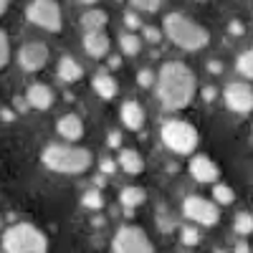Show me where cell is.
<instances>
[{
	"mask_svg": "<svg viewBox=\"0 0 253 253\" xmlns=\"http://www.w3.org/2000/svg\"><path fill=\"white\" fill-rule=\"evenodd\" d=\"M155 91H157V101L162 104V109L180 112L193 104L198 94V79L193 69L185 66L182 61H167L157 71Z\"/></svg>",
	"mask_w": 253,
	"mask_h": 253,
	"instance_id": "1",
	"label": "cell"
},
{
	"mask_svg": "<svg viewBox=\"0 0 253 253\" xmlns=\"http://www.w3.org/2000/svg\"><path fill=\"white\" fill-rule=\"evenodd\" d=\"M41 162L43 167H48L51 172H58V175H81L86 172L94 157L86 147H76V144H46L43 152H41Z\"/></svg>",
	"mask_w": 253,
	"mask_h": 253,
	"instance_id": "2",
	"label": "cell"
},
{
	"mask_svg": "<svg viewBox=\"0 0 253 253\" xmlns=\"http://www.w3.org/2000/svg\"><path fill=\"white\" fill-rule=\"evenodd\" d=\"M165 36L182 51H200L210 43V33L198 20L187 18L182 13L165 15Z\"/></svg>",
	"mask_w": 253,
	"mask_h": 253,
	"instance_id": "3",
	"label": "cell"
},
{
	"mask_svg": "<svg viewBox=\"0 0 253 253\" xmlns=\"http://www.w3.org/2000/svg\"><path fill=\"white\" fill-rule=\"evenodd\" d=\"M5 253H48V238L33 223H13L3 233Z\"/></svg>",
	"mask_w": 253,
	"mask_h": 253,
	"instance_id": "4",
	"label": "cell"
},
{
	"mask_svg": "<svg viewBox=\"0 0 253 253\" xmlns=\"http://www.w3.org/2000/svg\"><path fill=\"white\" fill-rule=\"evenodd\" d=\"M160 139L167 150H172L177 155H193L200 142L198 129L185 119H167L160 126Z\"/></svg>",
	"mask_w": 253,
	"mask_h": 253,
	"instance_id": "5",
	"label": "cell"
},
{
	"mask_svg": "<svg viewBox=\"0 0 253 253\" xmlns=\"http://www.w3.org/2000/svg\"><path fill=\"white\" fill-rule=\"evenodd\" d=\"M112 253H157V251H155L150 236L139 225H122L114 233Z\"/></svg>",
	"mask_w": 253,
	"mask_h": 253,
	"instance_id": "6",
	"label": "cell"
},
{
	"mask_svg": "<svg viewBox=\"0 0 253 253\" xmlns=\"http://www.w3.org/2000/svg\"><path fill=\"white\" fill-rule=\"evenodd\" d=\"M26 18L33 26L43 28L48 33H58L63 20H61V8L56 0H31L26 8Z\"/></svg>",
	"mask_w": 253,
	"mask_h": 253,
	"instance_id": "7",
	"label": "cell"
},
{
	"mask_svg": "<svg viewBox=\"0 0 253 253\" xmlns=\"http://www.w3.org/2000/svg\"><path fill=\"white\" fill-rule=\"evenodd\" d=\"M182 215H185L187 220L203 225V228H210V225H218V220H220V208H218V203L205 200V198H200V195H187V198L182 200Z\"/></svg>",
	"mask_w": 253,
	"mask_h": 253,
	"instance_id": "8",
	"label": "cell"
},
{
	"mask_svg": "<svg viewBox=\"0 0 253 253\" xmlns=\"http://www.w3.org/2000/svg\"><path fill=\"white\" fill-rule=\"evenodd\" d=\"M223 101L238 117H248L253 112V86L246 81H230L223 89Z\"/></svg>",
	"mask_w": 253,
	"mask_h": 253,
	"instance_id": "9",
	"label": "cell"
},
{
	"mask_svg": "<svg viewBox=\"0 0 253 253\" xmlns=\"http://www.w3.org/2000/svg\"><path fill=\"white\" fill-rule=\"evenodd\" d=\"M48 63V46L41 43V41H28V43L20 46L18 51V66L28 71V74H36L41 71Z\"/></svg>",
	"mask_w": 253,
	"mask_h": 253,
	"instance_id": "10",
	"label": "cell"
},
{
	"mask_svg": "<svg viewBox=\"0 0 253 253\" xmlns=\"http://www.w3.org/2000/svg\"><path fill=\"white\" fill-rule=\"evenodd\" d=\"M187 170H190V175H193V180L200 182V185H215L218 177H220V167L208 155H195L193 160H190Z\"/></svg>",
	"mask_w": 253,
	"mask_h": 253,
	"instance_id": "11",
	"label": "cell"
},
{
	"mask_svg": "<svg viewBox=\"0 0 253 253\" xmlns=\"http://www.w3.org/2000/svg\"><path fill=\"white\" fill-rule=\"evenodd\" d=\"M112 41L104 31H86L84 33V51H86L89 58H104L109 56Z\"/></svg>",
	"mask_w": 253,
	"mask_h": 253,
	"instance_id": "12",
	"label": "cell"
},
{
	"mask_svg": "<svg viewBox=\"0 0 253 253\" xmlns=\"http://www.w3.org/2000/svg\"><path fill=\"white\" fill-rule=\"evenodd\" d=\"M119 119H122V124L126 126V129H132V132H139L142 126H144V122H147L142 104H139V101H134V99H126V101L122 104V109H119Z\"/></svg>",
	"mask_w": 253,
	"mask_h": 253,
	"instance_id": "13",
	"label": "cell"
},
{
	"mask_svg": "<svg viewBox=\"0 0 253 253\" xmlns=\"http://www.w3.org/2000/svg\"><path fill=\"white\" fill-rule=\"evenodd\" d=\"M26 99L31 104V109H38V112H46L53 107V91L51 86H46V84H31L28 91H26Z\"/></svg>",
	"mask_w": 253,
	"mask_h": 253,
	"instance_id": "14",
	"label": "cell"
},
{
	"mask_svg": "<svg viewBox=\"0 0 253 253\" xmlns=\"http://www.w3.org/2000/svg\"><path fill=\"white\" fill-rule=\"evenodd\" d=\"M56 132L66 139V142H79L84 137V122L76 114H63L56 122Z\"/></svg>",
	"mask_w": 253,
	"mask_h": 253,
	"instance_id": "15",
	"label": "cell"
},
{
	"mask_svg": "<svg viewBox=\"0 0 253 253\" xmlns=\"http://www.w3.org/2000/svg\"><path fill=\"white\" fill-rule=\"evenodd\" d=\"M117 162H119V167H122V172H126V175H142L144 172V160H142V155L137 152V150H132V147H119V155H117Z\"/></svg>",
	"mask_w": 253,
	"mask_h": 253,
	"instance_id": "16",
	"label": "cell"
},
{
	"mask_svg": "<svg viewBox=\"0 0 253 253\" xmlns=\"http://www.w3.org/2000/svg\"><path fill=\"white\" fill-rule=\"evenodd\" d=\"M91 86H94V91H96V96L99 99H114L117 96V91H119V84H117V79L112 76V74H107V71H99L94 79H91Z\"/></svg>",
	"mask_w": 253,
	"mask_h": 253,
	"instance_id": "17",
	"label": "cell"
},
{
	"mask_svg": "<svg viewBox=\"0 0 253 253\" xmlns=\"http://www.w3.org/2000/svg\"><path fill=\"white\" fill-rule=\"evenodd\" d=\"M56 74H58V81H63V84H76V81H81L84 69H81V63H79L76 58H71V56H61Z\"/></svg>",
	"mask_w": 253,
	"mask_h": 253,
	"instance_id": "18",
	"label": "cell"
},
{
	"mask_svg": "<svg viewBox=\"0 0 253 253\" xmlns=\"http://www.w3.org/2000/svg\"><path fill=\"white\" fill-rule=\"evenodd\" d=\"M144 200H147V193H144L142 187H137V185H126V187L119 190V203H122V208L126 210V215H134L132 210L139 208Z\"/></svg>",
	"mask_w": 253,
	"mask_h": 253,
	"instance_id": "19",
	"label": "cell"
},
{
	"mask_svg": "<svg viewBox=\"0 0 253 253\" xmlns=\"http://www.w3.org/2000/svg\"><path fill=\"white\" fill-rule=\"evenodd\" d=\"M109 23V15L107 10H99V8H91V10H84L81 18H79V26L84 31H104Z\"/></svg>",
	"mask_w": 253,
	"mask_h": 253,
	"instance_id": "20",
	"label": "cell"
},
{
	"mask_svg": "<svg viewBox=\"0 0 253 253\" xmlns=\"http://www.w3.org/2000/svg\"><path fill=\"white\" fill-rule=\"evenodd\" d=\"M119 51L124 56H137L142 51V38L137 33H122L119 36Z\"/></svg>",
	"mask_w": 253,
	"mask_h": 253,
	"instance_id": "21",
	"label": "cell"
},
{
	"mask_svg": "<svg viewBox=\"0 0 253 253\" xmlns=\"http://www.w3.org/2000/svg\"><path fill=\"white\" fill-rule=\"evenodd\" d=\"M236 71H238L246 81H253V48L243 51V53L236 58Z\"/></svg>",
	"mask_w": 253,
	"mask_h": 253,
	"instance_id": "22",
	"label": "cell"
},
{
	"mask_svg": "<svg viewBox=\"0 0 253 253\" xmlns=\"http://www.w3.org/2000/svg\"><path fill=\"white\" fill-rule=\"evenodd\" d=\"M81 205L86 208V210H101L104 208V193H101V187L86 190V193L81 195Z\"/></svg>",
	"mask_w": 253,
	"mask_h": 253,
	"instance_id": "23",
	"label": "cell"
},
{
	"mask_svg": "<svg viewBox=\"0 0 253 253\" xmlns=\"http://www.w3.org/2000/svg\"><path fill=\"white\" fill-rule=\"evenodd\" d=\"M213 200H215L218 205H230V203L236 200L233 187H230V185H220V182H215V185H213Z\"/></svg>",
	"mask_w": 253,
	"mask_h": 253,
	"instance_id": "24",
	"label": "cell"
},
{
	"mask_svg": "<svg viewBox=\"0 0 253 253\" xmlns=\"http://www.w3.org/2000/svg\"><path fill=\"white\" fill-rule=\"evenodd\" d=\"M200 241H203V236H200L198 228H193V225H182V228H180V243H182L185 248H193V246H198Z\"/></svg>",
	"mask_w": 253,
	"mask_h": 253,
	"instance_id": "25",
	"label": "cell"
},
{
	"mask_svg": "<svg viewBox=\"0 0 253 253\" xmlns=\"http://www.w3.org/2000/svg\"><path fill=\"white\" fill-rule=\"evenodd\" d=\"M233 228H236V233L238 236H251L253 233V215L251 213H238L236 220H233Z\"/></svg>",
	"mask_w": 253,
	"mask_h": 253,
	"instance_id": "26",
	"label": "cell"
},
{
	"mask_svg": "<svg viewBox=\"0 0 253 253\" xmlns=\"http://www.w3.org/2000/svg\"><path fill=\"white\" fill-rule=\"evenodd\" d=\"M137 84L142 89H155V84H157V74L152 69H142L137 71Z\"/></svg>",
	"mask_w": 253,
	"mask_h": 253,
	"instance_id": "27",
	"label": "cell"
},
{
	"mask_svg": "<svg viewBox=\"0 0 253 253\" xmlns=\"http://www.w3.org/2000/svg\"><path fill=\"white\" fill-rule=\"evenodd\" d=\"M157 225H160V230H162V233H170V230H172V215H170V210H167V208H157Z\"/></svg>",
	"mask_w": 253,
	"mask_h": 253,
	"instance_id": "28",
	"label": "cell"
},
{
	"mask_svg": "<svg viewBox=\"0 0 253 253\" xmlns=\"http://www.w3.org/2000/svg\"><path fill=\"white\" fill-rule=\"evenodd\" d=\"M162 5V0H132V8L137 13H157Z\"/></svg>",
	"mask_w": 253,
	"mask_h": 253,
	"instance_id": "29",
	"label": "cell"
},
{
	"mask_svg": "<svg viewBox=\"0 0 253 253\" xmlns=\"http://www.w3.org/2000/svg\"><path fill=\"white\" fill-rule=\"evenodd\" d=\"M10 61V38L5 36V31H0V69Z\"/></svg>",
	"mask_w": 253,
	"mask_h": 253,
	"instance_id": "30",
	"label": "cell"
},
{
	"mask_svg": "<svg viewBox=\"0 0 253 253\" xmlns=\"http://www.w3.org/2000/svg\"><path fill=\"white\" fill-rule=\"evenodd\" d=\"M139 31H142V38L150 41V43H160V41H162V33H165V31H160L157 26H142Z\"/></svg>",
	"mask_w": 253,
	"mask_h": 253,
	"instance_id": "31",
	"label": "cell"
},
{
	"mask_svg": "<svg viewBox=\"0 0 253 253\" xmlns=\"http://www.w3.org/2000/svg\"><path fill=\"white\" fill-rule=\"evenodd\" d=\"M117 167H119V162H114V160H109V157H101V160H99V172H104L107 177L117 172Z\"/></svg>",
	"mask_w": 253,
	"mask_h": 253,
	"instance_id": "32",
	"label": "cell"
},
{
	"mask_svg": "<svg viewBox=\"0 0 253 253\" xmlns=\"http://www.w3.org/2000/svg\"><path fill=\"white\" fill-rule=\"evenodd\" d=\"M124 23L129 26L132 31H137V28H142V18L137 15V10H129V13L124 15Z\"/></svg>",
	"mask_w": 253,
	"mask_h": 253,
	"instance_id": "33",
	"label": "cell"
},
{
	"mask_svg": "<svg viewBox=\"0 0 253 253\" xmlns=\"http://www.w3.org/2000/svg\"><path fill=\"white\" fill-rule=\"evenodd\" d=\"M13 107H15V112H18V114H26V112L31 109V104H28V99H26V96H23V99L15 96V99H13Z\"/></svg>",
	"mask_w": 253,
	"mask_h": 253,
	"instance_id": "34",
	"label": "cell"
},
{
	"mask_svg": "<svg viewBox=\"0 0 253 253\" xmlns=\"http://www.w3.org/2000/svg\"><path fill=\"white\" fill-rule=\"evenodd\" d=\"M215 96H218V89L215 86H203V99L205 101H213Z\"/></svg>",
	"mask_w": 253,
	"mask_h": 253,
	"instance_id": "35",
	"label": "cell"
},
{
	"mask_svg": "<svg viewBox=\"0 0 253 253\" xmlns=\"http://www.w3.org/2000/svg\"><path fill=\"white\" fill-rule=\"evenodd\" d=\"M228 28H230V36H243V31H246L241 20H233V23H230Z\"/></svg>",
	"mask_w": 253,
	"mask_h": 253,
	"instance_id": "36",
	"label": "cell"
},
{
	"mask_svg": "<svg viewBox=\"0 0 253 253\" xmlns=\"http://www.w3.org/2000/svg\"><path fill=\"white\" fill-rule=\"evenodd\" d=\"M208 71H210V74H215V76L223 74V63H220V61H210V63H208Z\"/></svg>",
	"mask_w": 253,
	"mask_h": 253,
	"instance_id": "37",
	"label": "cell"
},
{
	"mask_svg": "<svg viewBox=\"0 0 253 253\" xmlns=\"http://www.w3.org/2000/svg\"><path fill=\"white\" fill-rule=\"evenodd\" d=\"M109 147H117V150L122 147V134H119V132H112V134H109Z\"/></svg>",
	"mask_w": 253,
	"mask_h": 253,
	"instance_id": "38",
	"label": "cell"
},
{
	"mask_svg": "<svg viewBox=\"0 0 253 253\" xmlns=\"http://www.w3.org/2000/svg\"><path fill=\"white\" fill-rule=\"evenodd\" d=\"M233 253H253V251H251V246H248V243H243V241H241V243L233 248Z\"/></svg>",
	"mask_w": 253,
	"mask_h": 253,
	"instance_id": "39",
	"label": "cell"
},
{
	"mask_svg": "<svg viewBox=\"0 0 253 253\" xmlns=\"http://www.w3.org/2000/svg\"><path fill=\"white\" fill-rule=\"evenodd\" d=\"M94 182H96V187H104V185H107V175H104V172H101V175H96V177H94Z\"/></svg>",
	"mask_w": 253,
	"mask_h": 253,
	"instance_id": "40",
	"label": "cell"
},
{
	"mask_svg": "<svg viewBox=\"0 0 253 253\" xmlns=\"http://www.w3.org/2000/svg\"><path fill=\"white\" fill-rule=\"evenodd\" d=\"M119 63H122V58H119V56H112V58H109V66H112V69H117Z\"/></svg>",
	"mask_w": 253,
	"mask_h": 253,
	"instance_id": "41",
	"label": "cell"
},
{
	"mask_svg": "<svg viewBox=\"0 0 253 253\" xmlns=\"http://www.w3.org/2000/svg\"><path fill=\"white\" fill-rule=\"evenodd\" d=\"M8 5H10V0H0V15L8 10Z\"/></svg>",
	"mask_w": 253,
	"mask_h": 253,
	"instance_id": "42",
	"label": "cell"
},
{
	"mask_svg": "<svg viewBox=\"0 0 253 253\" xmlns=\"http://www.w3.org/2000/svg\"><path fill=\"white\" fill-rule=\"evenodd\" d=\"M13 117H15V114H13V109H3V119H8V122H10Z\"/></svg>",
	"mask_w": 253,
	"mask_h": 253,
	"instance_id": "43",
	"label": "cell"
},
{
	"mask_svg": "<svg viewBox=\"0 0 253 253\" xmlns=\"http://www.w3.org/2000/svg\"><path fill=\"white\" fill-rule=\"evenodd\" d=\"M79 3H81V5H94L96 0H79Z\"/></svg>",
	"mask_w": 253,
	"mask_h": 253,
	"instance_id": "44",
	"label": "cell"
},
{
	"mask_svg": "<svg viewBox=\"0 0 253 253\" xmlns=\"http://www.w3.org/2000/svg\"><path fill=\"white\" fill-rule=\"evenodd\" d=\"M213 253H228V251H225V248H215Z\"/></svg>",
	"mask_w": 253,
	"mask_h": 253,
	"instance_id": "45",
	"label": "cell"
},
{
	"mask_svg": "<svg viewBox=\"0 0 253 253\" xmlns=\"http://www.w3.org/2000/svg\"><path fill=\"white\" fill-rule=\"evenodd\" d=\"M0 225H3V220H0Z\"/></svg>",
	"mask_w": 253,
	"mask_h": 253,
	"instance_id": "46",
	"label": "cell"
}]
</instances>
